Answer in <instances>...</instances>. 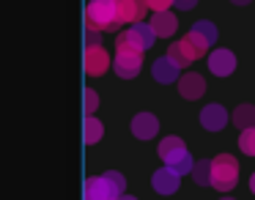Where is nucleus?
Returning a JSON list of instances; mask_svg holds the SVG:
<instances>
[{"mask_svg":"<svg viewBox=\"0 0 255 200\" xmlns=\"http://www.w3.org/2000/svg\"><path fill=\"white\" fill-rule=\"evenodd\" d=\"M85 28L91 30H113L121 28L118 22V0H91L85 8Z\"/></svg>","mask_w":255,"mask_h":200,"instance_id":"nucleus-1","label":"nucleus"},{"mask_svg":"<svg viewBox=\"0 0 255 200\" xmlns=\"http://www.w3.org/2000/svg\"><path fill=\"white\" fill-rule=\"evenodd\" d=\"M159 156L165 159V167H170L173 173L184 176V173H192L195 162L189 156L187 145L181 143V137H165L159 143Z\"/></svg>","mask_w":255,"mask_h":200,"instance_id":"nucleus-2","label":"nucleus"},{"mask_svg":"<svg viewBox=\"0 0 255 200\" xmlns=\"http://www.w3.org/2000/svg\"><path fill=\"white\" fill-rule=\"evenodd\" d=\"M239 184V162L231 154H220L211 159V187L220 192H231Z\"/></svg>","mask_w":255,"mask_h":200,"instance_id":"nucleus-3","label":"nucleus"},{"mask_svg":"<svg viewBox=\"0 0 255 200\" xmlns=\"http://www.w3.org/2000/svg\"><path fill=\"white\" fill-rule=\"evenodd\" d=\"M154 39H156L154 28L145 25V22H137V25H132L129 30L118 33L116 47H118V52H145L151 44H154Z\"/></svg>","mask_w":255,"mask_h":200,"instance_id":"nucleus-4","label":"nucleus"},{"mask_svg":"<svg viewBox=\"0 0 255 200\" xmlns=\"http://www.w3.org/2000/svg\"><path fill=\"white\" fill-rule=\"evenodd\" d=\"M184 39H187V44L195 50V55L203 58V52L209 50V47H214V41H217V28L209 19H200V22H195L192 28H189V33L184 36Z\"/></svg>","mask_w":255,"mask_h":200,"instance_id":"nucleus-5","label":"nucleus"},{"mask_svg":"<svg viewBox=\"0 0 255 200\" xmlns=\"http://www.w3.org/2000/svg\"><path fill=\"white\" fill-rule=\"evenodd\" d=\"M83 69L85 74H91V77H99V74H105L107 69H110V55L105 52V47H85L83 52Z\"/></svg>","mask_w":255,"mask_h":200,"instance_id":"nucleus-6","label":"nucleus"},{"mask_svg":"<svg viewBox=\"0 0 255 200\" xmlns=\"http://www.w3.org/2000/svg\"><path fill=\"white\" fill-rule=\"evenodd\" d=\"M83 195H85V200H118V198H121V195H118V189L113 187L105 176L88 178V181H85Z\"/></svg>","mask_w":255,"mask_h":200,"instance_id":"nucleus-7","label":"nucleus"},{"mask_svg":"<svg viewBox=\"0 0 255 200\" xmlns=\"http://www.w3.org/2000/svg\"><path fill=\"white\" fill-rule=\"evenodd\" d=\"M140 66H143V52H116V61H113V69H116L118 77L132 80L140 74Z\"/></svg>","mask_w":255,"mask_h":200,"instance_id":"nucleus-8","label":"nucleus"},{"mask_svg":"<svg viewBox=\"0 0 255 200\" xmlns=\"http://www.w3.org/2000/svg\"><path fill=\"white\" fill-rule=\"evenodd\" d=\"M148 11L145 0H118V22L121 25H137Z\"/></svg>","mask_w":255,"mask_h":200,"instance_id":"nucleus-9","label":"nucleus"},{"mask_svg":"<svg viewBox=\"0 0 255 200\" xmlns=\"http://www.w3.org/2000/svg\"><path fill=\"white\" fill-rule=\"evenodd\" d=\"M159 132V121H156L154 112H137L132 118V134L140 140H151L154 134Z\"/></svg>","mask_w":255,"mask_h":200,"instance_id":"nucleus-10","label":"nucleus"},{"mask_svg":"<svg viewBox=\"0 0 255 200\" xmlns=\"http://www.w3.org/2000/svg\"><path fill=\"white\" fill-rule=\"evenodd\" d=\"M209 69L217 77H228V74H233V69H236V55H233L231 50H214L209 55Z\"/></svg>","mask_w":255,"mask_h":200,"instance_id":"nucleus-11","label":"nucleus"},{"mask_svg":"<svg viewBox=\"0 0 255 200\" xmlns=\"http://www.w3.org/2000/svg\"><path fill=\"white\" fill-rule=\"evenodd\" d=\"M200 123H203V129H209V132H220V129H225V123H228L225 107H220V104L203 107V110H200Z\"/></svg>","mask_w":255,"mask_h":200,"instance_id":"nucleus-12","label":"nucleus"},{"mask_svg":"<svg viewBox=\"0 0 255 200\" xmlns=\"http://www.w3.org/2000/svg\"><path fill=\"white\" fill-rule=\"evenodd\" d=\"M178 94H181L184 99H200V96L206 94V80L195 72L184 74L181 83H178Z\"/></svg>","mask_w":255,"mask_h":200,"instance_id":"nucleus-13","label":"nucleus"},{"mask_svg":"<svg viewBox=\"0 0 255 200\" xmlns=\"http://www.w3.org/2000/svg\"><path fill=\"white\" fill-rule=\"evenodd\" d=\"M154 80L156 83H162V85H170V83H176L178 80V72H181V66H176V63L170 61V58H156L154 61Z\"/></svg>","mask_w":255,"mask_h":200,"instance_id":"nucleus-14","label":"nucleus"},{"mask_svg":"<svg viewBox=\"0 0 255 200\" xmlns=\"http://www.w3.org/2000/svg\"><path fill=\"white\" fill-rule=\"evenodd\" d=\"M178 173H173L170 167H162V170L154 173V178H151V187L156 189L159 195H173L178 189Z\"/></svg>","mask_w":255,"mask_h":200,"instance_id":"nucleus-15","label":"nucleus"},{"mask_svg":"<svg viewBox=\"0 0 255 200\" xmlns=\"http://www.w3.org/2000/svg\"><path fill=\"white\" fill-rule=\"evenodd\" d=\"M151 28H154V33L159 36V39H167V36H173L176 33V14H170V11H156L154 17H151Z\"/></svg>","mask_w":255,"mask_h":200,"instance_id":"nucleus-16","label":"nucleus"},{"mask_svg":"<svg viewBox=\"0 0 255 200\" xmlns=\"http://www.w3.org/2000/svg\"><path fill=\"white\" fill-rule=\"evenodd\" d=\"M167 58H170V61L176 63V66L187 69V66H189V63H192L198 55H195V50L187 44V39H181V41H176V44L167 47Z\"/></svg>","mask_w":255,"mask_h":200,"instance_id":"nucleus-17","label":"nucleus"},{"mask_svg":"<svg viewBox=\"0 0 255 200\" xmlns=\"http://www.w3.org/2000/svg\"><path fill=\"white\" fill-rule=\"evenodd\" d=\"M102 134H105V126H102V121H96L94 115H85V121H83V140H85V143H88V145L99 143Z\"/></svg>","mask_w":255,"mask_h":200,"instance_id":"nucleus-18","label":"nucleus"},{"mask_svg":"<svg viewBox=\"0 0 255 200\" xmlns=\"http://www.w3.org/2000/svg\"><path fill=\"white\" fill-rule=\"evenodd\" d=\"M233 123H236L239 129H255V107L253 104H239L236 110H233Z\"/></svg>","mask_w":255,"mask_h":200,"instance_id":"nucleus-19","label":"nucleus"},{"mask_svg":"<svg viewBox=\"0 0 255 200\" xmlns=\"http://www.w3.org/2000/svg\"><path fill=\"white\" fill-rule=\"evenodd\" d=\"M192 178L195 184H200V187H206V184H211V162H195L192 167Z\"/></svg>","mask_w":255,"mask_h":200,"instance_id":"nucleus-20","label":"nucleus"},{"mask_svg":"<svg viewBox=\"0 0 255 200\" xmlns=\"http://www.w3.org/2000/svg\"><path fill=\"white\" fill-rule=\"evenodd\" d=\"M239 148L247 156H255V129H244V132L239 134Z\"/></svg>","mask_w":255,"mask_h":200,"instance_id":"nucleus-21","label":"nucleus"},{"mask_svg":"<svg viewBox=\"0 0 255 200\" xmlns=\"http://www.w3.org/2000/svg\"><path fill=\"white\" fill-rule=\"evenodd\" d=\"M96 107H99V96H96V91H85V112H96Z\"/></svg>","mask_w":255,"mask_h":200,"instance_id":"nucleus-22","label":"nucleus"},{"mask_svg":"<svg viewBox=\"0 0 255 200\" xmlns=\"http://www.w3.org/2000/svg\"><path fill=\"white\" fill-rule=\"evenodd\" d=\"M145 3H148V8H154V14H156V11H167L176 0H145Z\"/></svg>","mask_w":255,"mask_h":200,"instance_id":"nucleus-23","label":"nucleus"},{"mask_svg":"<svg viewBox=\"0 0 255 200\" xmlns=\"http://www.w3.org/2000/svg\"><path fill=\"white\" fill-rule=\"evenodd\" d=\"M85 47H99V30L85 28Z\"/></svg>","mask_w":255,"mask_h":200,"instance_id":"nucleus-24","label":"nucleus"},{"mask_svg":"<svg viewBox=\"0 0 255 200\" xmlns=\"http://www.w3.org/2000/svg\"><path fill=\"white\" fill-rule=\"evenodd\" d=\"M195 3H198V0H176V6L181 8V11H189V8L195 6Z\"/></svg>","mask_w":255,"mask_h":200,"instance_id":"nucleus-25","label":"nucleus"},{"mask_svg":"<svg viewBox=\"0 0 255 200\" xmlns=\"http://www.w3.org/2000/svg\"><path fill=\"white\" fill-rule=\"evenodd\" d=\"M250 189H253V195H255V173H253V178H250Z\"/></svg>","mask_w":255,"mask_h":200,"instance_id":"nucleus-26","label":"nucleus"},{"mask_svg":"<svg viewBox=\"0 0 255 200\" xmlns=\"http://www.w3.org/2000/svg\"><path fill=\"white\" fill-rule=\"evenodd\" d=\"M233 3H236V6H247L250 0H233Z\"/></svg>","mask_w":255,"mask_h":200,"instance_id":"nucleus-27","label":"nucleus"},{"mask_svg":"<svg viewBox=\"0 0 255 200\" xmlns=\"http://www.w3.org/2000/svg\"><path fill=\"white\" fill-rule=\"evenodd\" d=\"M121 200H137V198H129V195H121Z\"/></svg>","mask_w":255,"mask_h":200,"instance_id":"nucleus-28","label":"nucleus"},{"mask_svg":"<svg viewBox=\"0 0 255 200\" xmlns=\"http://www.w3.org/2000/svg\"><path fill=\"white\" fill-rule=\"evenodd\" d=\"M222 200H233V198H222Z\"/></svg>","mask_w":255,"mask_h":200,"instance_id":"nucleus-29","label":"nucleus"},{"mask_svg":"<svg viewBox=\"0 0 255 200\" xmlns=\"http://www.w3.org/2000/svg\"><path fill=\"white\" fill-rule=\"evenodd\" d=\"M118 200H121V198H118Z\"/></svg>","mask_w":255,"mask_h":200,"instance_id":"nucleus-30","label":"nucleus"}]
</instances>
